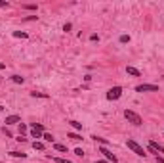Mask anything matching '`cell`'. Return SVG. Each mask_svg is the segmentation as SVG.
<instances>
[{"label": "cell", "mask_w": 164, "mask_h": 163, "mask_svg": "<svg viewBox=\"0 0 164 163\" xmlns=\"http://www.w3.org/2000/svg\"><path fill=\"white\" fill-rule=\"evenodd\" d=\"M124 117L128 119V123H132V125H136V127H139L143 123L141 121V115L136 113V111H132V109H126V111H124Z\"/></svg>", "instance_id": "cell-1"}, {"label": "cell", "mask_w": 164, "mask_h": 163, "mask_svg": "<svg viewBox=\"0 0 164 163\" xmlns=\"http://www.w3.org/2000/svg\"><path fill=\"white\" fill-rule=\"evenodd\" d=\"M126 144H128V148L132 150V152H134V154H136V155H139V157H145V155H147V154H145V150H143L141 146L137 144L136 140H128Z\"/></svg>", "instance_id": "cell-2"}, {"label": "cell", "mask_w": 164, "mask_h": 163, "mask_svg": "<svg viewBox=\"0 0 164 163\" xmlns=\"http://www.w3.org/2000/svg\"><path fill=\"white\" fill-rule=\"evenodd\" d=\"M120 96H122V86H113L107 92V100H119Z\"/></svg>", "instance_id": "cell-3"}, {"label": "cell", "mask_w": 164, "mask_h": 163, "mask_svg": "<svg viewBox=\"0 0 164 163\" xmlns=\"http://www.w3.org/2000/svg\"><path fill=\"white\" fill-rule=\"evenodd\" d=\"M136 92H158V86L156 84H137Z\"/></svg>", "instance_id": "cell-4"}, {"label": "cell", "mask_w": 164, "mask_h": 163, "mask_svg": "<svg viewBox=\"0 0 164 163\" xmlns=\"http://www.w3.org/2000/svg\"><path fill=\"white\" fill-rule=\"evenodd\" d=\"M99 154H103L105 157H107V161H113V163H116V161H119V159H116V155H114V154H111L109 150H107V146H101V148H99Z\"/></svg>", "instance_id": "cell-5"}, {"label": "cell", "mask_w": 164, "mask_h": 163, "mask_svg": "<svg viewBox=\"0 0 164 163\" xmlns=\"http://www.w3.org/2000/svg\"><path fill=\"white\" fill-rule=\"evenodd\" d=\"M4 123L6 125H19V123H21V117L19 115H8Z\"/></svg>", "instance_id": "cell-6"}, {"label": "cell", "mask_w": 164, "mask_h": 163, "mask_svg": "<svg viewBox=\"0 0 164 163\" xmlns=\"http://www.w3.org/2000/svg\"><path fill=\"white\" fill-rule=\"evenodd\" d=\"M149 146H151L153 150H155V152H158V154H162V155H164V146H160L158 142H155V140H151V142H149Z\"/></svg>", "instance_id": "cell-7"}, {"label": "cell", "mask_w": 164, "mask_h": 163, "mask_svg": "<svg viewBox=\"0 0 164 163\" xmlns=\"http://www.w3.org/2000/svg\"><path fill=\"white\" fill-rule=\"evenodd\" d=\"M126 73L132 75V77H141V71L136 69V67H132V65H128V67H126Z\"/></svg>", "instance_id": "cell-8"}, {"label": "cell", "mask_w": 164, "mask_h": 163, "mask_svg": "<svg viewBox=\"0 0 164 163\" xmlns=\"http://www.w3.org/2000/svg\"><path fill=\"white\" fill-rule=\"evenodd\" d=\"M10 79L14 81V83H17V84H23V83H25V79H23L21 75H12V77H10Z\"/></svg>", "instance_id": "cell-9"}, {"label": "cell", "mask_w": 164, "mask_h": 163, "mask_svg": "<svg viewBox=\"0 0 164 163\" xmlns=\"http://www.w3.org/2000/svg\"><path fill=\"white\" fill-rule=\"evenodd\" d=\"M31 129L32 130H38V132H44V125H42V123H32Z\"/></svg>", "instance_id": "cell-10"}, {"label": "cell", "mask_w": 164, "mask_h": 163, "mask_svg": "<svg viewBox=\"0 0 164 163\" xmlns=\"http://www.w3.org/2000/svg\"><path fill=\"white\" fill-rule=\"evenodd\" d=\"M92 138L96 140V142H99L101 146H107V144H109V142H107V140H105V138H101V136H96V134H94V136H92Z\"/></svg>", "instance_id": "cell-11"}, {"label": "cell", "mask_w": 164, "mask_h": 163, "mask_svg": "<svg viewBox=\"0 0 164 163\" xmlns=\"http://www.w3.org/2000/svg\"><path fill=\"white\" fill-rule=\"evenodd\" d=\"M32 148L38 150V152H42V150H44V144H42V142H38V140H34V142H32Z\"/></svg>", "instance_id": "cell-12"}, {"label": "cell", "mask_w": 164, "mask_h": 163, "mask_svg": "<svg viewBox=\"0 0 164 163\" xmlns=\"http://www.w3.org/2000/svg\"><path fill=\"white\" fill-rule=\"evenodd\" d=\"M69 125L73 127V129H76V130H82V123H78V121H69Z\"/></svg>", "instance_id": "cell-13"}, {"label": "cell", "mask_w": 164, "mask_h": 163, "mask_svg": "<svg viewBox=\"0 0 164 163\" xmlns=\"http://www.w3.org/2000/svg\"><path fill=\"white\" fill-rule=\"evenodd\" d=\"M54 148L57 150V152H67V146H65V144H55V142H54Z\"/></svg>", "instance_id": "cell-14"}, {"label": "cell", "mask_w": 164, "mask_h": 163, "mask_svg": "<svg viewBox=\"0 0 164 163\" xmlns=\"http://www.w3.org/2000/svg\"><path fill=\"white\" fill-rule=\"evenodd\" d=\"M42 138H44L46 142H52V144H54V136H52L50 132H44V134H42Z\"/></svg>", "instance_id": "cell-15"}, {"label": "cell", "mask_w": 164, "mask_h": 163, "mask_svg": "<svg viewBox=\"0 0 164 163\" xmlns=\"http://www.w3.org/2000/svg\"><path fill=\"white\" fill-rule=\"evenodd\" d=\"M31 96L32 98H48V94H44V92H31Z\"/></svg>", "instance_id": "cell-16"}, {"label": "cell", "mask_w": 164, "mask_h": 163, "mask_svg": "<svg viewBox=\"0 0 164 163\" xmlns=\"http://www.w3.org/2000/svg\"><path fill=\"white\" fill-rule=\"evenodd\" d=\"M42 134H44V132H38V130H32L31 129V136H32V138H42Z\"/></svg>", "instance_id": "cell-17"}, {"label": "cell", "mask_w": 164, "mask_h": 163, "mask_svg": "<svg viewBox=\"0 0 164 163\" xmlns=\"http://www.w3.org/2000/svg\"><path fill=\"white\" fill-rule=\"evenodd\" d=\"M14 37H17V38H27V33H21V31H14Z\"/></svg>", "instance_id": "cell-18"}, {"label": "cell", "mask_w": 164, "mask_h": 163, "mask_svg": "<svg viewBox=\"0 0 164 163\" xmlns=\"http://www.w3.org/2000/svg\"><path fill=\"white\" fill-rule=\"evenodd\" d=\"M67 138H73V140H80L82 136H80V134H76V132H69V134H67Z\"/></svg>", "instance_id": "cell-19"}, {"label": "cell", "mask_w": 164, "mask_h": 163, "mask_svg": "<svg viewBox=\"0 0 164 163\" xmlns=\"http://www.w3.org/2000/svg\"><path fill=\"white\" fill-rule=\"evenodd\" d=\"M10 155L12 157H25V154H21V152H10Z\"/></svg>", "instance_id": "cell-20"}, {"label": "cell", "mask_w": 164, "mask_h": 163, "mask_svg": "<svg viewBox=\"0 0 164 163\" xmlns=\"http://www.w3.org/2000/svg\"><path fill=\"white\" fill-rule=\"evenodd\" d=\"M55 161L57 163H73L71 159H65V157H55Z\"/></svg>", "instance_id": "cell-21"}, {"label": "cell", "mask_w": 164, "mask_h": 163, "mask_svg": "<svg viewBox=\"0 0 164 163\" xmlns=\"http://www.w3.org/2000/svg\"><path fill=\"white\" fill-rule=\"evenodd\" d=\"M120 42H122V44H126V42H130V37H128V35H122V37H120Z\"/></svg>", "instance_id": "cell-22"}, {"label": "cell", "mask_w": 164, "mask_h": 163, "mask_svg": "<svg viewBox=\"0 0 164 163\" xmlns=\"http://www.w3.org/2000/svg\"><path fill=\"white\" fill-rule=\"evenodd\" d=\"M25 130H27V125H25V123H19V132H21V134H23Z\"/></svg>", "instance_id": "cell-23"}, {"label": "cell", "mask_w": 164, "mask_h": 163, "mask_svg": "<svg viewBox=\"0 0 164 163\" xmlns=\"http://www.w3.org/2000/svg\"><path fill=\"white\" fill-rule=\"evenodd\" d=\"M23 8H25V10H37V4H25Z\"/></svg>", "instance_id": "cell-24"}, {"label": "cell", "mask_w": 164, "mask_h": 163, "mask_svg": "<svg viewBox=\"0 0 164 163\" xmlns=\"http://www.w3.org/2000/svg\"><path fill=\"white\" fill-rule=\"evenodd\" d=\"M74 154H76L78 157H82V155H84V152H82V148H76V150H74Z\"/></svg>", "instance_id": "cell-25"}, {"label": "cell", "mask_w": 164, "mask_h": 163, "mask_svg": "<svg viewBox=\"0 0 164 163\" xmlns=\"http://www.w3.org/2000/svg\"><path fill=\"white\" fill-rule=\"evenodd\" d=\"M71 27H73L71 23H65V25H63V31H71Z\"/></svg>", "instance_id": "cell-26"}, {"label": "cell", "mask_w": 164, "mask_h": 163, "mask_svg": "<svg viewBox=\"0 0 164 163\" xmlns=\"http://www.w3.org/2000/svg\"><path fill=\"white\" fill-rule=\"evenodd\" d=\"M15 140H17V142H27V138H25L23 134H19V138H15Z\"/></svg>", "instance_id": "cell-27"}, {"label": "cell", "mask_w": 164, "mask_h": 163, "mask_svg": "<svg viewBox=\"0 0 164 163\" xmlns=\"http://www.w3.org/2000/svg\"><path fill=\"white\" fill-rule=\"evenodd\" d=\"M37 19V15H29V17H25V21H34Z\"/></svg>", "instance_id": "cell-28"}, {"label": "cell", "mask_w": 164, "mask_h": 163, "mask_svg": "<svg viewBox=\"0 0 164 163\" xmlns=\"http://www.w3.org/2000/svg\"><path fill=\"white\" fill-rule=\"evenodd\" d=\"M156 163H164V157H160V155H156Z\"/></svg>", "instance_id": "cell-29"}, {"label": "cell", "mask_w": 164, "mask_h": 163, "mask_svg": "<svg viewBox=\"0 0 164 163\" xmlns=\"http://www.w3.org/2000/svg\"><path fill=\"white\" fill-rule=\"evenodd\" d=\"M8 6H10L8 2H0V8H8Z\"/></svg>", "instance_id": "cell-30"}, {"label": "cell", "mask_w": 164, "mask_h": 163, "mask_svg": "<svg viewBox=\"0 0 164 163\" xmlns=\"http://www.w3.org/2000/svg\"><path fill=\"white\" fill-rule=\"evenodd\" d=\"M0 69H6V63H2V61H0Z\"/></svg>", "instance_id": "cell-31"}, {"label": "cell", "mask_w": 164, "mask_h": 163, "mask_svg": "<svg viewBox=\"0 0 164 163\" xmlns=\"http://www.w3.org/2000/svg\"><path fill=\"white\" fill-rule=\"evenodd\" d=\"M96 163H107V161H96Z\"/></svg>", "instance_id": "cell-32"}, {"label": "cell", "mask_w": 164, "mask_h": 163, "mask_svg": "<svg viewBox=\"0 0 164 163\" xmlns=\"http://www.w3.org/2000/svg\"><path fill=\"white\" fill-rule=\"evenodd\" d=\"M2 109H4V107H2V106H0V111H2Z\"/></svg>", "instance_id": "cell-33"}]
</instances>
